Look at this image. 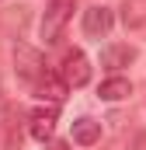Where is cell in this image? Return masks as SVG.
I'll return each instance as SVG.
<instances>
[{"mask_svg": "<svg viewBox=\"0 0 146 150\" xmlns=\"http://www.w3.org/2000/svg\"><path fill=\"white\" fill-rule=\"evenodd\" d=\"M25 119H28V136H32V140H38V143H45V140H52V133H56L59 105L42 101V105H35V108L25 115Z\"/></svg>", "mask_w": 146, "mask_h": 150, "instance_id": "4", "label": "cell"}, {"mask_svg": "<svg viewBox=\"0 0 146 150\" xmlns=\"http://www.w3.org/2000/svg\"><path fill=\"white\" fill-rule=\"evenodd\" d=\"M11 56H14V70H18L21 80L35 84L38 77L45 74V56H42V49H35V45H28V42H14Z\"/></svg>", "mask_w": 146, "mask_h": 150, "instance_id": "3", "label": "cell"}, {"mask_svg": "<svg viewBox=\"0 0 146 150\" xmlns=\"http://www.w3.org/2000/svg\"><path fill=\"white\" fill-rule=\"evenodd\" d=\"M45 150H70V143H66V140H49Z\"/></svg>", "mask_w": 146, "mask_h": 150, "instance_id": "11", "label": "cell"}, {"mask_svg": "<svg viewBox=\"0 0 146 150\" xmlns=\"http://www.w3.org/2000/svg\"><path fill=\"white\" fill-rule=\"evenodd\" d=\"M136 56H139L136 45H129V42H111V45L101 49V67H105V70H122V67L136 63Z\"/></svg>", "mask_w": 146, "mask_h": 150, "instance_id": "7", "label": "cell"}, {"mask_svg": "<svg viewBox=\"0 0 146 150\" xmlns=\"http://www.w3.org/2000/svg\"><path fill=\"white\" fill-rule=\"evenodd\" d=\"M115 25V11L105 7V4H94L84 11V35L87 38H105Z\"/></svg>", "mask_w": 146, "mask_h": 150, "instance_id": "5", "label": "cell"}, {"mask_svg": "<svg viewBox=\"0 0 146 150\" xmlns=\"http://www.w3.org/2000/svg\"><path fill=\"white\" fill-rule=\"evenodd\" d=\"M73 7H77V0H49V7L42 11V21H38V38L45 45L59 42L63 28L70 25V18H73Z\"/></svg>", "mask_w": 146, "mask_h": 150, "instance_id": "1", "label": "cell"}, {"mask_svg": "<svg viewBox=\"0 0 146 150\" xmlns=\"http://www.w3.org/2000/svg\"><path fill=\"white\" fill-rule=\"evenodd\" d=\"M132 94V80L129 77H108V80H101V87H98V98L101 101H122V98H129Z\"/></svg>", "mask_w": 146, "mask_h": 150, "instance_id": "10", "label": "cell"}, {"mask_svg": "<svg viewBox=\"0 0 146 150\" xmlns=\"http://www.w3.org/2000/svg\"><path fill=\"white\" fill-rule=\"evenodd\" d=\"M59 80L70 87V91H77V87H84L87 80H91V59H87V52L84 49H66L63 52V59H59Z\"/></svg>", "mask_w": 146, "mask_h": 150, "instance_id": "2", "label": "cell"}, {"mask_svg": "<svg viewBox=\"0 0 146 150\" xmlns=\"http://www.w3.org/2000/svg\"><path fill=\"white\" fill-rule=\"evenodd\" d=\"M4 115H7V105H4V91H0V126H4Z\"/></svg>", "mask_w": 146, "mask_h": 150, "instance_id": "12", "label": "cell"}, {"mask_svg": "<svg viewBox=\"0 0 146 150\" xmlns=\"http://www.w3.org/2000/svg\"><path fill=\"white\" fill-rule=\"evenodd\" d=\"M32 91H35L42 101H49V105H63V98L70 94V87L59 80V74H52V70H45V74L38 77L35 84H32Z\"/></svg>", "mask_w": 146, "mask_h": 150, "instance_id": "6", "label": "cell"}, {"mask_svg": "<svg viewBox=\"0 0 146 150\" xmlns=\"http://www.w3.org/2000/svg\"><path fill=\"white\" fill-rule=\"evenodd\" d=\"M98 140H101V122L98 119H87L84 115V119L73 122V143L77 147H94Z\"/></svg>", "mask_w": 146, "mask_h": 150, "instance_id": "9", "label": "cell"}, {"mask_svg": "<svg viewBox=\"0 0 146 150\" xmlns=\"http://www.w3.org/2000/svg\"><path fill=\"white\" fill-rule=\"evenodd\" d=\"M118 18H122V25H125L129 32H139V28H146V0H122Z\"/></svg>", "mask_w": 146, "mask_h": 150, "instance_id": "8", "label": "cell"}]
</instances>
